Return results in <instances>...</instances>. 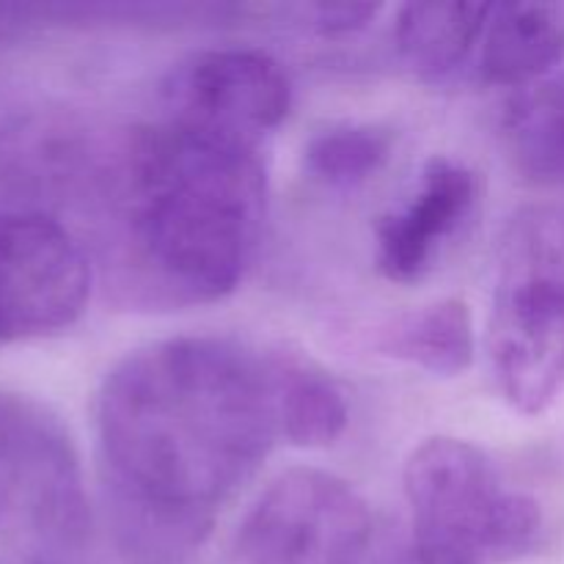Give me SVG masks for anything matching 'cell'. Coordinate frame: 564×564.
<instances>
[{
	"label": "cell",
	"mask_w": 564,
	"mask_h": 564,
	"mask_svg": "<svg viewBox=\"0 0 564 564\" xmlns=\"http://www.w3.org/2000/svg\"><path fill=\"white\" fill-rule=\"evenodd\" d=\"M110 521L135 564H185L279 438L268 358L215 336L152 341L97 394Z\"/></svg>",
	"instance_id": "6da1fadb"
},
{
	"label": "cell",
	"mask_w": 564,
	"mask_h": 564,
	"mask_svg": "<svg viewBox=\"0 0 564 564\" xmlns=\"http://www.w3.org/2000/svg\"><path fill=\"white\" fill-rule=\"evenodd\" d=\"M119 176L124 262L143 290L174 306L237 290L268 209L257 143L169 116L127 138Z\"/></svg>",
	"instance_id": "7a4b0ae2"
},
{
	"label": "cell",
	"mask_w": 564,
	"mask_h": 564,
	"mask_svg": "<svg viewBox=\"0 0 564 564\" xmlns=\"http://www.w3.org/2000/svg\"><path fill=\"white\" fill-rule=\"evenodd\" d=\"M413 564H512L545 538L538 499L510 490L494 460L463 438L435 435L405 463Z\"/></svg>",
	"instance_id": "3957f363"
},
{
	"label": "cell",
	"mask_w": 564,
	"mask_h": 564,
	"mask_svg": "<svg viewBox=\"0 0 564 564\" xmlns=\"http://www.w3.org/2000/svg\"><path fill=\"white\" fill-rule=\"evenodd\" d=\"M488 352L501 397L540 416L564 389V207H529L501 240L488 319Z\"/></svg>",
	"instance_id": "277c9868"
},
{
	"label": "cell",
	"mask_w": 564,
	"mask_h": 564,
	"mask_svg": "<svg viewBox=\"0 0 564 564\" xmlns=\"http://www.w3.org/2000/svg\"><path fill=\"white\" fill-rule=\"evenodd\" d=\"M372 543V516L350 482L323 468L275 477L242 518L237 564H358Z\"/></svg>",
	"instance_id": "5b68a950"
},
{
	"label": "cell",
	"mask_w": 564,
	"mask_h": 564,
	"mask_svg": "<svg viewBox=\"0 0 564 564\" xmlns=\"http://www.w3.org/2000/svg\"><path fill=\"white\" fill-rule=\"evenodd\" d=\"M91 281L86 251L64 224L42 213H0V347L75 325Z\"/></svg>",
	"instance_id": "8992f818"
},
{
	"label": "cell",
	"mask_w": 564,
	"mask_h": 564,
	"mask_svg": "<svg viewBox=\"0 0 564 564\" xmlns=\"http://www.w3.org/2000/svg\"><path fill=\"white\" fill-rule=\"evenodd\" d=\"M25 527L72 543L86 529L75 449L36 402L0 391V529Z\"/></svg>",
	"instance_id": "52a82bcc"
},
{
	"label": "cell",
	"mask_w": 564,
	"mask_h": 564,
	"mask_svg": "<svg viewBox=\"0 0 564 564\" xmlns=\"http://www.w3.org/2000/svg\"><path fill=\"white\" fill-rule=\"evenodd\" d=\"M163 97L174 119L259 143L290 113L292 83L262 50L213 47L182 61Z\"/></svg>",
	"instance_id": "ba28073f"
},
{
	"label": "cell",
	"mask_w": 564,
	"mask_h": 564,
	"mask_svg": "<svg viewBox=\"0 0 564 564\" xmlns=\"http://www.w3.org/2000/svg\"><path fill=\"white\" fill-rule=\"evenodd\" d=\"M479 202V180L463 160L435 154L424 163L416 191L375 226V262L389 281L422 279L446 242L471 218Z\"/></svg>",
	"instance_id": "9c48e42d"
},
{
	"label": "cell",
	"mask_w": 564,
	"mask_h": 564,
	"mask_svg": "<svg viewBox=\"0 0 564 564\" xmlns=\"http://www.w3.org/2000/svg\"><path fill=\"white\" fill-rule=\"evenodd\" d=\"M564 61V9L556 6H490L477 69L485 83L532 88L556 75Z\"/></svg>",
	"instance_id": "30bf717a"
},
{
	"label": "cell",
	"mask_w": 564,
	"mask_h": 564,
	"mask_svg": "<svg viewBox=\"0 0 564 564\" xmlns=\"http://www.w3.org/2000/svg\"><path fill=\"white\" fill-rule=\"evenodd\" d=\"M375 350L435 378H457L477 356L471 308L460 297L427 303L375 330Z\"/></svg>",
	"instance_id": "8fae6325"
},
{
	"label": "cell",
	"mask_w": 564,
	"mask_h": 564,
	"mask_svg": "<svg viewBox=\"0 0 564 564\" xmlns=\"http://www.w3.org/2000/svg\"><path fill=\"white\" fill-rule=\"evenodd\" d=\"M268 378L279 438L301 449H323L345 433L347 400L317 364L268 356Z\"/></svg>",
	"instance_id": "7c38bea8"
},
{
	"label": "cell",
	"mask_w": 564,
	"mask_h": 564,
	"mask_svg": "<svg viewBox=\"0 0 564 564\" xmlns=\"http://www.w3.org/2000/svg\"><path fill=\"white\" fill-rule=\"evenodd\" d=\"M490 6L485 3H408L394 22L402 61L424 80L455 75L482 42Z\"/></svg>",
	"instance_id": "4fadbf2b"
},
{
	"label": "cell",
	"mask_w": 564,
	"mask_h": 564,
	"mask_svg": "<svg viewBox=\"0 0 564 564\" xmlns=\"http://www.w3.org/2000/svg\"><path fill=\"white\" fill-rule=\"evenodd\" d=\"M505 138L512 163L527 180L564 185V72L527 88L510 105Z\"/></svg>",
	"instance_id": "5bb4252c"
},
{
	"label": "cell",
	"mask_w": 564,
	"mask_h": 564,
	"mask_svg": "<svg viewBox=\"0 0 564 564\" xmlns=\"http://www.w3.org/2000/svg\"><path fill=\"white\" fill-rule=\"evenodd\" d=\"M394 130L383 124H336L317 132L303 149L306 171L328 187H358L391 160Z\"/></svg>",
	"instance_id": "9a60e30c"
},
{
	"label": "cell",
	"mask_w": 564,
	"mask_h": 564,
	"mask_svg": "<svg viewBox=\"0 0 564 564\" xmlns=\"http://www.w3.org/2000/svg\"><path fill=\"white\" fill-rule=\"evenodd\" d=\"M378 6L369 3H319L312 9V25L328 36H347L378 17Z\"/></svg>",
	"instance_id": "2e32d148"
}]
</instances>
